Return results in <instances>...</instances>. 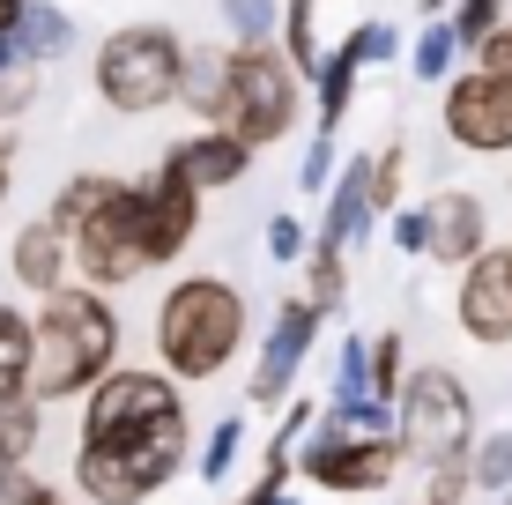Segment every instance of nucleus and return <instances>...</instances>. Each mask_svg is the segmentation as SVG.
Listing matches in <instances>:
<instances>
[{"label": "nucleus", "instance_id": "f257e3e1", "mask_svg": "<svg viewBox=\"0 0 512 505\" xmlns=\"http://www.w3.org/2000/svg\"><path fill=\"white\" fill-rule=\"evenodd\" d=\"M193 416L164 372L97 379L82 394V439H75V491L90 505H149L186 468Z\"/></svg>", "mask_w": 512, "mask_h": 505}, {"label": "nucleus", "instance_id": "f03ea898", "mask_svg": "<svg viewBox=\"0 0 512 505\" xmlns=\"http://www.w3.org/2000/svg\"><path fill=\"white\" fill-rule=\"evenodd\" d=\"M30 402H82L97 379L119 372V312L104 290L90 283H60L52 298H38V320H30Z\"/></svg>", "mask_w": 512, "mask_h": 505}, {"label": "nucleus", "instance_id": "7ed1b4c3", "mask_svg": "<svg viewBox=\"0 0 512 505\" xmlns=\"http://www.w3.org/2000/svg\"><path fill=\"white\" fill-rule=\"evenodd\" d=\"M45 223L67 238V260L90 290H119L134 275H149V246H141V194L119 179H67L52 194Z\"/></svg>", "mask_w": 512, "mask_h": 505}, {"label": "nucleus", "instance_id": "20e7f679", "mask_svg": "<svg viewBox=\"0 0 512 505\" xmlns=\"http://www.w3.org/2000/svg\"><path fill=\"white\" fill-rule=\"evenodd\" d=\"M245 342V290L223 283V275H179L156 305V357H164V379L179 387H201L223 364L238 357Z\"/></svg>", "mask_w": 512, "mask_h": 505}, {"label": "nucleus", "instance_id": "39448f33", "mask_svg": "<svg viewBox=\"0 0 512 505\" xmlns=\"http://www.w3.org/2000/svg\"><path fill=\"white\" fill-rule=\"evenodd\" d=\"M297 97H305V75H297L275 45H238L231 60H223L216 134H231L238 149H268L297 127Z\"/></svg>", "mask_w": 512, "mask_h": 505}, {"label": "nucleus", "instance_id": "423d86ee", "mask_svg": "<svg viewBox=\"0 0 512 505\" xmlns=\"http://www.w3.org/2000/svg\"><path fill=\"white\" fill-rule=\"evenodd\" d=\"M179 67H186V45L164 23H127L97 45V97L127 119L164 112L179 97Z\"/></svg>", "mask_w": 512, "mask_h": 505}, {"label": "nucleus", "instance_id": "0eeeda50", "mask_svg": "<svg viewBox=\"0 0 512 505\" xmlns=\"http://www.w3.org/2000/svg\"><path fill=\"white\" fill-rule=\"evenodd\" d=\"M401 409V461H461L475 446V394L461 387V372H446V364H423V372L401 379L394 394Z\"/></svg>", "mask_w": 512, "mask_h": 505}, {"label": "nucleus", "instance_id": "6e6552de", "mask_svg": "<svg viewBox=\"0 0 512 505\" xmlns=\"http://www.w3.org/2000/svg\"><path fill=\"white\" fill-rule=\"evenodd\" d=\"M297 476L320 483V491H386V483L401 476V439L386 431V439H357V431L327 424V416H312L305 431V454H297Z\"/></svg>", "mask_w": 512, "mask_h": 505}, {"label": "nucleus", "instance_id": "1a4fd4ad", "mask_svg": "<svg viewBox=\"0 0 512 505\" xmlns=\"http://www.w3.org/2000/svg\"><path fill=\"white\" fill-rule=\"evenodd\" d=\"M446 134L475 156H505L512 149V82L498 75H461L446 90Z\"/></svg>", "mask_w": 512, "mask_h": 505}, {"label": "nucleus", "instance_id": "9d476101", "mask_svg": "<svg viewBox=\"0 0 512 505\" xmlns=\"http://www.w3.org/2000/svg\"><path fill=\"white\" fill-rule=\"evenodd\" d=\"M453 320H461V335L483 342V350H505L512 342V268H505V253H475L461 268Z\"/></svg>", "mask_w": 512, "mask_h": 505}, {"label": "nucleus", "instance_id": "9b49d317", "mask_svg": "<svg viewBox=\"0 0 512 505\" xmlns=\"http://www.w3.org/2000/svg\"><path fill=\"white\" fill-rule=\"evenodd\" d=\"M134 194H141V246H149V268L179 260L193 246V231H201V194H193L179 171H156V179H141Z\"/></svg>", "mask_w": 512, "mask_h": 505}, {"label": "nucleus", "instance_id": "f8f14e48", "mask_svg": "<svg viewBox=\"0 0 512 505\" xmlns=\"http://www.w3.org/2000/svg\"><path fill=\"white\" fill-rule=\"evenodd\" d=\"M423 253L446 260V268H468L475 253H490V208L475 194H431L423 201Z\"/></svg>", "mask_w": 512, "mask_h": 505}, {"label": "nucleus", "instance_id": "ddd939ff", "mask_svg": "<svg viewBox=\"0 0 512 505\" xmlns=\"http://www.w3.org/2000/svg\"><path fill=\"white\" fill-rule=\"evenodd\" d=\"M312 335H320V312H312L305 298H290L275 312V327H268V342H260V372H253V402H282L290 394V379L305 372V357H312Z\"/></svg>", "mask_w": 512, "mask_h": 505}, {"label": "nucleus", "instance_id": "4468645a", "mask_svg": "<svg viewBox=\"0 0 512 505\" xmlns=\"http://www.w3.org/2000/svg\"><path fill=\"white\" fill-rule=\"evenodd\" d=\"M386 52H394V30H386V23H364L342 52H327V60H320V134H334V127L349 119L357 67H364V60H386Z\"/></svg>", "mask_w": 512, "mask_h": 505}, {"label": "nucleus", "instance_id": "2eb2a0df", "mask_svg": "<svg viewBox=\"0 0 512 505\" xmlns=\"http://www.w3.org/2000/svg\"><path fill=\"white\" fill-rule=\"evenodd\" d=\"M67 268H75V260H67V238L52 231L45 216H30L23 231H15V246H8V275L30 290V298H52V290L67 283Z\"/></svg>", "mask_w": 512, "mask_h": 505}, {"label": "nucleus", "instance_id": "dca6fc26", "mask_svg": "<svg viewBox=\"0 0 512 505\" xmlns=\"http://www.w3.org/2000/svg\"><path fill=\"white\" fill-rule=\"evenodd\" d=\"M245 164H253V149H238L231 134H193V142H179L164 156V171H179V179L193 186V194H208V186H238L245 179Z\"/></svg>", "mask_w": 512, "mask_h": 505}, {"label": "nucleus", "instance_id": "f3484780", "mask_svg": "<svg viewBox=\"0 0 512 505\" xmlns=\"http://www.w3.org/2000/svg\"><path fill=\"white\" fill-rule=\"evenodd\" d=\"M364 223H372V156H349V164H342V186L327 194L320 246L349 253V238H364Z\"/></svg>", "mask_w": 512, "mask_h": 505}, {"label": "nucleus", "instance_id": "a211bd4d", "mask_svg": "<svg viewBox=\"0 0 512 505\" xmlns=\"http://www.w3.org/2000/svg\"><path fill=\"white\" fill-rule=\"evenodd\" d=\"M30 357H38V342H30V312L0 305V402H23V394H30Z\"/></svg>", "mask_w": 512, "mask_h": 505}, {"label": "nucleus", "instance_id": "6ab92c4d", "mask_svg": "<svg viewBox=\"0 0 512 505\" xmlns=\"http://www.w3.org/2000/svg\"><path fill=\"white\" fill-rule=\"evenodd\" d=\"M45 439V409L30 402H0V468H30V454H38Z\"/></svg>", "mask_w": 512, "mask_h": 505}, {"label": "nucleus", "instance_id": "aec40b11", "mask_svg": "<svg viewBox=\"0 0 512 505\" xmlns=\"http://www.w3.org/2000/svg\"><path fill=\"white\" fill-rule=\"evenodd\" d=\"M312 30H320V0H282V60L297 67V75H320V38H312Z\"/></svg>", "mask_w": 512, "mask_h": 505}, {"label": "nucleus", "instance_id": "412c9836", "mask_svg": "<svg viewBox=\"0 0 512 505\" xmlns=\"http://www.w3.org/2000/svg\"><path fill=\"white\" fill-rule=\"evenodd\" d=\"M67 38H75V23H67L60 8H45V0H30V8H23V30H15V45H23V60H30V67L52 60V52H60Z\"/></svg>", "mask_w": 512, "mask_h": 505}, {"label": "nucleus", "instance_id": "4be33fe9", "mask_svg": "<svg viewBox=\"0 0 512 505\" xmlns=\"http://www.w3.org/2000/svg\"><path fill=\"white\" fill-rule=\"evenodd\" d=\"M179 97H186L201 119H216V112H223V52H186V67H179Z\"/></svg>", "mask_w": 512, "mask_h": 505}, {"label": "nucleus", "instance_id": "5701e85b", "mask_svg": "<svg viewBox=\"0 0 512 505\" xmlns=\"http://www.w3.org/2000/svg\"><path fill=\"white\" fill-rule=\"evenodd\" d=\"M468 483L475 491H512V431H490L483 446H468Z\"/></svg>", "mask_w": 512, "mask_h": 505}, {"label": "nucleus", "instance_id": "b1692460", "mask_svg": "<svg viewBox=\"0 0 512 505\" xmlns=\"http://www.w3.org/2000/svg\"><path fill=\"white\" fill-rule=\"evenodd\" d=\"M342 290H349V260L334 253V246H312V275H305V305H312V312H334V305H342Z\"/></svg>", "mask_w": 512, "mask_h": 505}, {"label": "nucleus", "instance_id": "393cba45", "mask_svg": "<svg viewBox=\"0 0 512 505\" xmlns=\"http://www.w3.org/2000/svg\"><path fill=\"white\" fill-rule=\"evenodd\" d=\"M334 402H372V342H342V364H334Z\"/></svg>", "mask_w": 512, "mask_h": 505}, {"label": "nucleus", "instance_id": "a878e982", "mask_svg": "<svg viewBox=\"0 0 512 505\" xmlns=\"http://www.w3.org/2000/svg\"><path fill=\"white\" fill-rule=\"evenodd\" d=\"M238 446H245V416H223V424L208 431V454H201V476H208V483H223V476H231V461H238Z\"/></svg>", "mask_w": 512, "mask_h": 505}, {"label": "nucleus", "instance_id": "bb28decb", "mask_svg": "<svg viewBox=\"0 0 512 505\" xmlns=\"http://www.w3.org/2000/svg\"><path fill=\"white\" fill-rule=\"evenodd\" d=\"M401 379H409V372H401V335H379V342H372V402L394 409Z\"/></svg>", "mask_w": 512, "mask_h": 505}, {"label": "nucleus", "instance_id": "cd10ccee", "mask_svg": "<svg viewBox=\"0 0 512 505\" xmlns=\"http://www.w3.org/2000/svg\"><path fill=\"white\" fill-rule=\"evenodd\" d=\"M223 23H231L245 45H268V30H275V0H223Z\"/></svg>", "mask_w": 512, "mask_h": 505}, {"label": "nucleus", "instance_id": "c85d7f7f", "mask_svg": "<svg viewBox=\"0 0 512 505\" xmlns=\"http://www.w3.org/2000/svg\"><path fill=\"white\" fill-rule=\"evenodd\" d=\"M453 52H461V45H453V30H446V23H431V30L416 38V75H423V82H446Z\"/></svg>", "mask_w": 512, "mask_h": 505}, {"label": "nucleus", "instance_id": "c756f323", "mask_svg": "<svg viewBox=\"0 0 512 505\" xmlns=\"http://www.w3.org/2000/svg\"><path fill=\"white\" fill-rule=\"evenodd\" d=\"M498 8H505V0H461V23H446L453 30V45H483L490 38V30H498Z\"/></svg>", "mask_w": 512, "mask_h": 505}, {"label": "nucleus", "instance_id": "7c9ffc66", "mask_svg": "<svg viewBox=\"0 0 512 505\" xmlns=\"http://www.w3.org/2000/svg\"><path fill=\"white\" fill-rule=\"evenodd\" d=\"M401 164H409L401 149H379V156H372V216L401 201Z\"/></svg>", "mask_w": 512, "mask_h": 505}, {"label": "nucleus", "instance_id": "2f4dec72", "mask_svg": "<svg viewBox=\"0 0 512 505\" xmlns=\"http://www.w3.org/2000/svg\"><path fill=\"white\" fill-rule=\"evenodd\" d=\"M0 505H67V498L52 491L45 476H30V468H15V476L0 483Z\"/></svg>", "mask_w": 512, "mask_h": 505}, {"label": "nucleus", "instance_id": "473e14b6", "mask_svg": "<svg viewBox=\"0 0 512 505\" xmlns=\"http://www.w3.org/2000/svg\"><path fill=\"white\" fill-rule=\"evenodd\" d=\"M475 60H483L475 75H498V82H512V23H498V30H490V38L475 45Z\"/></svg>", "mask_w": 512, "mask_h": 505}, {"label": "nucleus", "instance_id": "72a5a7b5", "mask_svg": "<svg viewBox=\"0 0 512 505\" xmlns=\"http://www.w3.org/2000/svg\"><path fill=\"white\" fill-rule=\"evenodd\" d=\"M327 179H334V134H320V142L305 149V179H297V186H305V194H320Z\"/></svg>", "mask_w": 512, "mask_h": 505}, {"label": "nucleus", "instance_id": "f704fd0d", "mask_svg": "<svg viewBox=\"0 0 512 505\" xmlns=\"http://www.w3.org/2000/svg\"><path fill=\"white\" fill-rule=\"evenodd\" d=\"M268 260H275V268H282V260H305V231H297L290 216L268 223Z\"/></svg>", "mask_w": 512, "mask_h": 505}, {"label": "nucleus", "instance_id": "c9c22d12", "mask_svg": "<svg viewBox=\"0 0 512 505\" xmlns=\"http://www.w3.org/2000/svg\"><path fill=\"white\" fill-rule=\"evenodd\" d=\"M394 246L401 253H423V208H401V216H394Z\"/></svg>", "mask_w": 512, "mask_h": 505}, {"label": "nucleus", "instance_id": "e433bc0d", "mask_svg": "<svg viewBox=\"0 0 512 505\" xmlns=\"http://www.w3.org/2000/svg\"><path fill=\"white\" fill-rule=\"evenodd\" d=\"M238 505H282V476H260V483H253V491H245Z\"/></svg>", "mask_w": 512, "mask_h": 505}, {"label": "nucleus", "instance_id": "4c0bfd02", "mask_svg": "<svg viewBox=\"0 0 512 505\" xmlns=\"http://www.w3.org/2000/svg\"><path fill=\"white\" fill-rule=\"evenodd\" d=\"M8 194H15V142H0V208H8Z\"/></svg>", "mask_w": 512, "mask_h": 505}, {"label": "nucleus", "instance_id": "58836bf2", "mask_svg": "<svg viewBox=\"0 0 512 505\" xmlns=\"http://www.w3.org/2000/svg\"><path fill=\"white\" fill-rule=\"evenodd\" d=\"M23 8H30V0H0V38H15V30H23Z\"/></svg>", "mask_w": 512, "mask_h": 505}, {"label": "nucleus", "instance_id": "ea45409f", "mask_svg": "<svg viewBox=\"0 0 512 505\" xmlns=\"http://www.w3.org/2000/svg\"><path fill=\"white\" fill-rule=\"evenodd\" d=\"M423 8H431V15H438V8H453V0H423Z\"/></svg>", "mask_w": 512, "mask_h": 505}, {"label": "nucleus", "instance_id": "a19ab883", "mask_svg": "<svg viewBox=\"0 0 512 505\" xmlns=\"http://www.w3.org/2000/svg\"><path fill=\"white\" fill-rule=\"evenodd\" d=\"M8 476H15V468H0V483H8Z\"/></svg>", "mask_w": 512, "mask_h": 505}, {"label": "nucleus", "instance_id": "79ce46f5", "mask_svg": "<svg viewBox=\"0 0 512 505\" xmlns=\"http://www.w3.org/2000/svg\"><path fill=\"white\" fill-rule=\"evenodd\" d=\"M282 505H297V498H290V491H282Z\"/></svg>", "mask_w": 512, "mask_h": 505}, {"label": "nucleus", "instance_id": "37998d69", "mask_svg": "<svg viewBox=\"0 0 512 505\" xmlns=\"http://www.w3.org/2000/svg\"><path fill=\"white\" fill-rule=\"evenodd\" d=\"M505 268H512V246H505Z\"/></svg>", "mask_w": 512, "mask_h": 505}, {"label": "nucleus", "instance_id": "c03bdc74", "mask_svg": "<svg viewBox=\"0 0 512 505\" xmlns=\"http://www.w3.org/2000/svg\"><path fill=\"white\" fill-rule=\"evenodd\" d=\"M505 505H512V491H505Z\"/></svg>", "mask_w": 512, "mask_h": 505}, {"label": "nucleus", "instance_id": "a18cd8bd", "mask_svg": "<svg viewBox=\"0 0 512 505\" xmlns=\"http://www.w3.org/2000/svg\"><path fill=\"white\" fill-rule=\"evenodd\" d=\"M423 505H431V498H423Z\"/></svg>", "mask_w": 512, "mask_h": 505}, {"label": "nucleus", "instance_id": "49530a36", "mask_svg": "<svg viewBox=\"0 0 512 505\" xmlns=\"http://www.w3.org/2000/svg\"><path fill=\"white\" fill-rule=\"evenodd\" d=\"M0 119H8V112H0Z\"/></svg>", "mask_w": 512, "mask_h": 505}]
</instances>
